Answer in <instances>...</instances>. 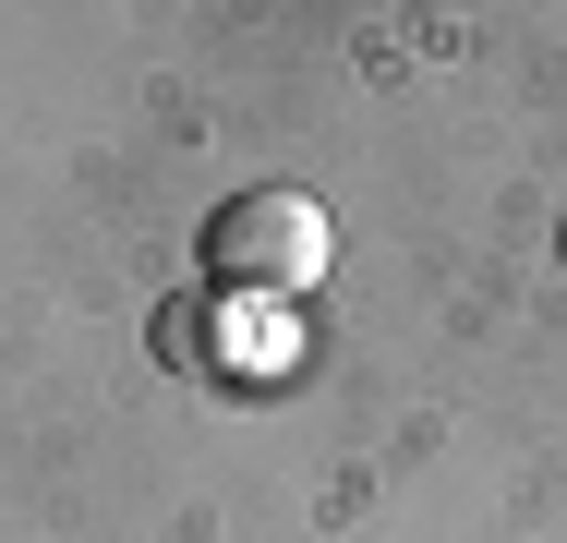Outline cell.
I'll list each match as a JSON object with an SVG mask.
<instances>
[{
  "mask_svg": "<svg viewBox=\"0 0 567 543\" xmlns=\"http://www.w3.org/2000/svg\"><path fill=\"white\" fill-rule=\"evenodd\" d=\"M327 266H339V229H327L315 194H290V182H254V194H229V206L206 217V278H218V290L302 303Z\"/></svg>",
  "mask_w": 567,
  "mask_h": 543,
  "instance_id": "obj_1",
  "label": "cell"
}]
</instances>
